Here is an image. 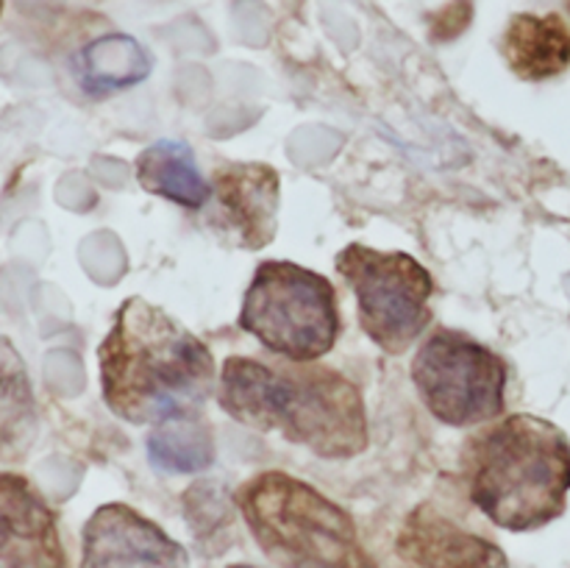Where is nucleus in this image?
<instances>
[{"label":"nucleus","instance_id":"1","mask_svg":"<svg viewBox=\"0 0 570 568\" xmlns=\"http://www.w3.org/2000/svg\"><path fill=\"white\" fill-rule=\"evenodd\" d=\"M98 368L106 407L137 427L198 412L220 379L206 343L139 295L117 306Z\"/></svg>","mask_w":570,"mask_h":568},{"label":"nucleus","instance_id":"2","mask_svg":"<svg viewBox=\"0 0 570 568\" xmlns=\"http://www.w3.org/2000/svg\"><path fill=\"white\" fill-rule=\"evenodd\" d=\"M217 401L223 412L256 432H276L326 460H351L367 449V415L360 388L315 362L265 365L250 356L223 362Z\"/></svg>","mask_w":570,"mask_h":568},{"label":"nucleus","instance_id":"3","mask_svg":"<svg viewBox=\"0 0 570 568\" xmlns=\"http://www.w3.org/2000/svg\"><path fill=\"white\" fill-rule=\"evenodd\" d=\"M471 501L501 529L529 532L560 518L570 490V440L557 423L518 412L465 449Z\"/></svg>","mask_w":570,"mask_h":568},{"label":"nucleus","instance_id":"4","mask_svg":"<svg viewBox=\"0 0 570 568\" xmlns=\"http://www.w3.org/2000/svg\"><path fill=\"white\" fill-rule=\"evenodd\" d=\"M237 507L259 549L282 568H376L356 523L304 479L256 473L237 490Z\"/></svg>","mask_w":570,"mask_h":568},{"label":"nucleus","instance_id":"5","mask_svg":"<svg viewBox=\"0 0 570 568\" xmlns=\"http://www.w3.org/2000/svg\"><path fill=\"white\" fill-rule=\"evenodd\" d=\"M237 323L271 354L287 362H315L340 337L337 293L326 276L309 267L267 259L245 290Z\"/></svg>","mask_w":570,"mask_h":568},{"label":"nucleus","instance_id":"6","mask_svg":"<svg viewBox=\"0 0 570 568\" xmlns=\"http://www.w3.org/2000/svg\"><path fill=\"white\" fill-rule=\"evenodd\" d=\"M337 273L354 290L360 326L387 354H404L432 323L434 278L415 256L351 243L337 254Z\"/></svg>","mask_w":570,"mask_h":568},{"label":"nucleus","instance_id":"7","mask_svg":"<svg viewBox=\"0 0 570 568\" xmlns=\"http://www.w3.org/2000/svg\"><path fill=\"white\" fill-rule=\"evenodd\" d=\"M507 362L454 329H440L417 349L412 382L421 401L449 427H476L504 412Z\"/></svg>","mask_w":570,"mask_h":568},{"label":"nucleus","instance_id":"8","mask_svg":"<svg viewBox=\"0 0 570 568\" xmlns=\"http://www.w3.org/2000/svg\"><path fill=\"white\" fill-rule=\"evenodd\" d=\"M278 200L282 184L276 167L265 161H223L212 176L206 217L223 239L237 248L259 251L276 237Z\"/></svg>","mask_w":570,"mask_h":568},{"label":"nucleus","instance_id":"9","mask_svg":"<svg viewBox=\"0 0 570 568\" xmlns=\"http://www.w3.org/2000/svg\"><path fill=\"white\" fill-rule=\"evenodd\" d=\"M81 568H189V557L159 523L111 501L83 527Z\"/></svg>","mask_w":570,"mask_h":568},{"label":"nucleus","instance_id":"10","mask_svg":"<svg viewBox=\"0 0 570 568\" xmlns=\"http://www.w3.org/2000/svg\"><path fill=\"white\" fill-rule=\"evenodd\" d=\"M399 555L412 568H507L501 546L471 529L460 527L432 505H417L404 518L399 540Z\"/></svg>","mask_w":570,"mask_h":568},{"label":"nucleus","instance_id":"11","mask_svg":"<svg viewBox=\"0 0 570 568\" xmlns=\"http://www.w3.org/2000/svg\"><path fill=\"white\" fill-rule=\"evenodd\" d=\"M3 501V568H70L61 549L56 516L28 479L6 471L0 477Z\"/></svg>","mask_w":570,"mask_h":568},{"label":"nucleus","instance_id":"12","mask_svg":"<svg viewBox=\"0 0 570 568\" xmlns=\"http://www.w3.org/2000/svg\"><path fill=\"white\" fill-rule=\"evenodd\" d=\"M501 53L521 81H549L570 67V28L560 14H512Z\"/></svg>","mask_w":570,"mask_h":568},{"label":"nucleus","instance_id":"13","mask_svg":"<svg viewBox=\"0 0 570 568\" xmlns=\"http://www.w3.org/2000/svg\"><path fill=\"white\" fill-rule=\"evenodd\" d=\"M137 182L148 193L204 209L212 198V184L200 176L195 150L181 139H159L137 156Z\"/></svg>","mask_w":570,"mask_h":568},{"label":"nucleus","instance_id":"14","mask_svg":"<svg viewBox=\"0 0 570 568\" xmlns=\"http://www.w3.org/2000/svg\"><path fill=\"white\" fill-rule=\"evenodd\" d=\"M78 81L89 95L120 92V89L134 87L150 72V59L142 45L134 42L131 37H104L95 39L92 45L81 50L76 61Z\"/></svg>","mask_w":570,"mask_h":568},{"label":"nucleus","instance_id":"15","mask_svg":"<svg viewBox=\"0 0 570 568\" xmlns=\"http://www.w3.org/2000/svg\"><path fill=\"white\" fill-rule=\"evenodd\" d=\"M148 457L167 473H198L215 462V438L198 412L173 415L150 429Z\"/></svg>","mask_w":570,"mask_h":568},{"label":"nucleus","instance_id":"16","mask_svg":"<svg viewBox=\"0 0 570 568\" xmlns=\"http://www.w3.org/2000/svg\"><path fill=\"white\" fill-rule=\"evenodd\" d=\"M184 518L193 532L195 543L204 555H220L232 546L234 510H237V496L232 499L228 488L217 479L189 484L181 499Z\"/></svg>","mask_w":570,"mask_h":568},{"label":"nucleus","instance_id":"17","mask_svg":"<svg viewBox=\"0 0 570 568\" xmlns=\"http://www.w3.org/2000/svg\"><path fill=\"white\" fill-rule=\"evenodd\" d=\"M33 421L31 388L26 379V365L14 354L9 340H3V451L11 454L14 440H26V423Z\"/></svg>","mask_w":570,"mask_h":568},{"label":"nucleus","instance_id":"18","mask_svg":"<svg viewBox=\"0 0 570 568\" xmlns=\"http://www.w3.org/2000/svg\"><path fill=\"white\" fill-rule=\"evenodd\" d=\"M228 568H256V566H228Z\"/></svg>","mask_w":570,"mask_h":568}]
</instances>
